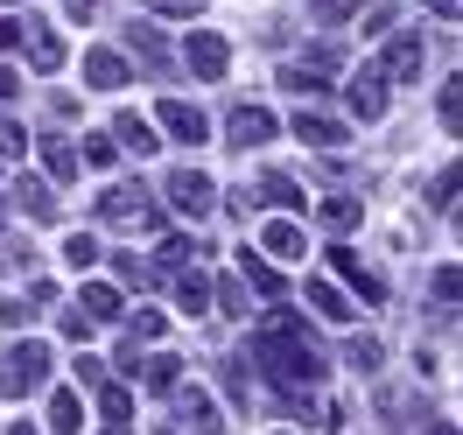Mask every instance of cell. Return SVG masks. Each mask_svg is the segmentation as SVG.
I'll use <instances>...</instances> for the list:
<instances>
[{
	"label": "cell",
	"mask_w": 463,
	"mask_h": 435,
	"mask_svg": "<svg viewBox=\"0 0 463 435\" xmlns=\"http://www.w3.org/2000/svg\"><path fill=\"white\" fill-rule=\"evenodd\" d=\"M435 302H442V309L457 302V267H435Z\"/></svg>",
	"instance_id": "42"
},
{
	"label": "cell",
	"mask_w": 463,
	"mask_h": 435,
	"mask_svg": "<svg viewBox=\"0 0 463 435\" xmlns=\"http://www.w3.org/2000/svg\"><path fill=\"white\" fill-rule=\"evenodd\" d=\"M127 78H134V71H127V57H119V50H91V57H85V85H91V91H119Z\"/></svg>",
	"instance_id": "18"
},
{
	"label": "cell",
	"mask_w": 463,
	"mask_h": 435,
	"mask_svg": "<svg viewBox=\"0 0 463 435\" xmlns=\"http://www.w3.org/2000/svg\"><path fill=\"white\" fill-rule=\"evenodd\" d=\"M63 337H71V345H85V337H91V317H85V309H71V317H63Z\"/></svg>",
	"instance_id": "43"
},
{
	"label": "cell",
	"mask_w": 463,
	"mask_h": 435,
	"mask_svg": "<svg viewBox=\"0 0 463 435\" xmlns=\"http://www.w3.org/2000/svg\"><path fill=\"white\" fill-rule=\"evenodd\" d=\"M274 134H281V119L267 113V106H253V99H246V106H232V119H225V141L239 147V155H246V147H260V141H274Z\"/></svg>",
	"instance_id": "5"
},
{
	"label": "cell",
	"mask_w": 463,
	"mask_h": 435,
	"mask_svg": "<svg viewBox=\"0 0 463 435\" xmlns=\"http://www.w3.org/2000/svg\"><path fill=\"white\" fill-rule=\"evenodd\" d=\"M127 345H155V337H162V330H169V317H162V309H127Z\"/></svg>",
	"instance_id": "32"
},
{
	"label": "cell",
	"mask_w": 463,
	"mask_h": 435,
	"mask_svg": "<svg viewBox=\"0 0 463 435\" xmlns=\"http://www.w3.org/2000/svg\"><path fill=\"white\" fill-rule=\"evenodd\" d=\"M43 379H50V351L43 345H7L0 351V393H7V401H29Z\"/></svg>",
	"instance_id": "3"
},
{
	"label": "cell",
	"mask_w": 463,
	"mask_h": 435,
	"mask_svg": "<svg viewBox=\"0 0 463 435\" xmlns=\"http://www.w3.org/2000/svg\"><path fill=\"white\" fill-rule=\"evenodd\" d=\"M141 358H147L141 345H119V358H113V365H119V379H141Z\"/></svg>",
	"instance_id": "41"
},
{
	"label": "cell",
	"mask_w": 463,
	"mask_h": 435,
	"mask_svg": "<svg viewBox=\"0 0 463 435\" xmlns=\"http://www.w3.org/2000/svg\"><path fill=\"white\" fill-rule=\"evenodd\" d=\"M190 260H197V239H183V232L155 239V267H162V274H175V267H190Z\"/></svg>",
	"instance_id": "28"
},
{
	"label": "cell",
	"mask_w": 463,
	"mask_h": 435,
	"mask_svg": "<svg viewBox=\"0 0 463 435\" xmlns=\"http://www.w3.org/2000/svg\"><path fill=\"white\" fill-rule=\"evenodd\" d=\"M317 218L330 225V232H351V225L365 218V203H358V197H323V203H317Z\"/></svg>",
	"instance_id": "31"
},
{
	"label": "cell",
	"mask_w": 463,
	"mask_h": 435,
	"mask_svg": "<svg viewBox=\"0 0 463 435\" xmlns=\"http://www.w3.org/2000/svg\"><path fill=\"white\" fill-rule=\"evenodd\" d=\"M429 14H442V22H457V0H429Z\"/></svg>",
	"instance_id": "49"
},
{
	"label": "cell",
	"mask_w": 463,
	"mask_h": 435,
	"mask_svg": "<svg viewBox=\"0 0 463 435\" xmlns=\"http://www.w3.org/2000/svg\"><path fill=\"white\" fill-rule=\"evenodd\" d=\"M429 435H457V421H435V429H429Z\"/></svg>",
	"instance_id": "51"
},
{
	"label": "cell",
	"mask_w": 463,
	"mask_h": 435,
	"mask_svg": "<svg viewBox=\"0 0 463 435\" xmlns=\"http://www.w3.org/2000/svg\"><path fill=\"white\" fill-rule=\"evenodd\" d=\"M288 127H295V141H309V147H345V141H351V134H345V119L317 113V106H302Z\"/></svg>",
	"instance_id": "13"
},
{
	"label": "cell",
	"mask_w": 463,
	"mask_h": 435,
	"mask_svg": "<svg viewBox=\"0 0 463 435\" xmlns=\"http://www.w3.org/2000/svg\"><path fill=\"white\" fill-rule=\"evenodd\" d=\"M43 407H50V435H78V429H85V401H78V386H57Z\"/></svg>",
	"instance_id": "19"
},
{
	"label": "cell",
	"mask_w": 463,
	"mask_h": 435,
	"mask_svg": "<svg viewBox=\"0 0 463 435\" xmlns=\"http://www.w3.org/2000/svg\"><path fill=\"white\" fill-rule=\"evenodd\" d=\"M393 29V7H386V0H373V7H365V35H386Z\"/></svg>",
	"instance_id": "40"
},
{
	"label": "cell",
	"mask_w": 463,
	"mask_h": 435,
	"mask_svg": "<svg viewBox=\"0 0 463 435\" xmlns=\"http://www.w3.org/2000/svg\"><path fill=\"white\" fill-rule=\"evenodd\" d=\"M435 211H457V169L435 175Z\"/></svg>",
	"instance_id": "39"
},
{
	"label": "cell",
	"mask_w": 463,
	"mask_h": 435,
	"mask_svg": "<svg viewBox=\"0 0 463 435\" xmlns=\"http://www.w3.org/2000/svg\"><path fill=\"white\" fill-rule=\"evenodd\" d=\"M435 113H442V127H457V78L442 85V99H435Z\"/></svg>",
	"instance_id": "44"
},
{
	"label": "cell",
	"mask_w": 463,
	"mask_h": 435,
	"mask_svg": "<svg viewBox=\"0 0 463 435\" xmlns=\"http://www.w3.org/2000/svg\"><path fill=\"white\" fill-rule=\"evenodd\" d=\"M379 358H386L379 337H351V365H358V373H379Z\"/></svg>",
	"instance_id": "37"
},
{
	"label": "cell",
	"mask_w": 463,
	"mask_h": 435,
	"mask_svg": "<svg viewBox=\"0 0 463 435\" xmlns=\"http://www.w3.org/2000/svg\"><path fill=\"white\" fill-rule=\"evenodd\" d=\"M175 309H183V317H203V309H211V281H203V274H175Z\"/></svg>",
	"instance_id": "30"
},
{
	"label": "cell",
	"mask_w": 463,
	"mask_h": 435,
	"mask_svg": "<svg viewBox=\"0 0 463 435\" xmlns=\"http://www.w3.org/2000/svg\"><path fill=\"white\" fill-rule=\"evenodd\" d=\"M373 71H379V78H421V35L401 29L393 43H386V57H379Z\"/></svg>",
	"instance_id": "11"
},
{
	"label": "cell",
	"mask_w": 463,
	"mask_h": 435,
	"mask_svg": "<svg viewBox=\"0 0 463 435\" xmlns=\"http://www.w3.org/2000/svg\"><path fill=\"white\" fill-rule=\"evenodd\" d=\"M78 309H85L91 323H119L127 317V295H119L113 281H85V288H78Z\"/></svg>",
	"instance_id": "16"
},
{
	"label": "cell",
	"mask_w": 463,
	"mask_h": 435,
	"mask_svg": "<svg viewBox=\"0 0 463 435\" xmlns=\"http://www.w3.org/2000/svg\"><path fill=\"white\" fill-rule=\"evenodd\" d=\"M386 78L379 71H365V78H351V119H386Z\"/></svg>",
	"instance_id": "17"
},
{
	"label": "cell",
	"mask_w": 463,
	"mask_h": 435,
	"mask_svg": "<svg viewBox=\"0 0 463 435\" xmlns=\"http://www.w3.org/2000/svg\"><path fill=\"white\" fill-rule=\"evenodd\" d=\"M211 295H218V309H225V317H246V309H253V302H246V281H239V274L211 281Z\"/></svg>",
	"instance_id": "33"
},
{
	"label": "cell",
	"mask_w": 463,
	"mask_h": 435,
	"mask_svg": "<svg viewBox=\"0 0 463 435\" xmlns=\"http://www.w3.org/2000/svg\"><path fill=\"white\" fill-rule=\"evenodd\" d=\"M239 281L260 295V302H281V295H288V281L274 274V260H260V246H246V253H239Z\"/></svg>",
	"instance_id": "12"
},
{
	"label": "cell",
	"mask_w": 463,
	"mask_h": 435,
	"mask_svg": "<svg viewBox=\"0 0 463 435\" xmlns=\"http://www.w3.org/2000/svg\"><path fill=\"white\" fill-rule=\"evenodd\" d=\"M162 435H225V429H218V414H211L203 393H175V414L162 421Z\"/></svg>",
	"instance_id": "9"
},
{
	"label": "cell",
	"mask_w": 463,
	"mask_h": 435,
	"mask_svg": "<svg viewBox=\"0 0 463 435\" xmlns=\"http://www.w3.org/2000/svg\"><path fill=\"white\" fill-rule=\"evenodd\" d=\"M155 14H203V0H147Z\"/></svg>",
	"instance_id": "45"
},
{
	"label": "cell",
	"mask_w": 463,
	"mask_h": 435,
	"mask_svg": "<svg viewBox=\"0 0 463 435\" xmlns=\"http://www.w3.org/2000/svg\"><path fill=\"white\" fill-rule=\"evenodd\" d=\"M169 203L183 211V218H203V211L218 203V190H211V175H203V169H175L169 175Z\"/></svg>",
	"instance_id": "8"
},
{
	"label": "cell",
	"mask_w": 463,
	"mask_h": 435,
	"mask_svg": "<svg viewBox=\"0 0 463 435\" xmlns=\"http://www.w3.org/2000/svg\"><path fill=\"white\" fill-rule=\"evenodd\" d=\"M99 225H141V232L162 239V203L147 183H113L106 197H99Z\"/></svg>",
	"instance_id": "2"
},
{
	"label": "cell",
	"mask_w": 463,
	"mask_h": 435,
	"mask_svg": "<svg viewBox=\"0 0 463 435\" xmlns=\"http://www.w3.org/2000/svg\"><path fill=\"white\" fill-rule=\"evenodd\" d=\"M253 197H260L274 218H295V211H302V183H295L288 169H274V175H260V190H253Z\"/></svg>",
	"instance_id": "15"
},
{
	"label": "cell",
	"mask_w": 463,
	"mask_h": 435,
	"mask_svg": "<svg viewBox=\"0 0 463 435\" xmlns=\"http://www.w3.org/2000/svg\"><path fill=\"white\" fill-rule=\"evenodd\" d=\"M225 393H232L239 407L253 401V386H246V365H239V358H225Z\"/></svg>",
	"instance_id": "38"
},
{
	"label": "cell",
	"mask_w": 463,
	"mask_h": 435,
	"mask_svg": "<svg viewBox=\"0 0 463 435\" xmlns=\"http://www.w3.org/2000/svg\"><path fill=\"white\" fill-rule=\"evenodd\" d=\"M302 302H309L317 317H330V323H351V317H358V302H351V295L337 288V281H317V274L302 281Z\"/></svg>",
	"instance_id": "14"
},
{
	"label": "cell",
	"mask_w": 463,
	"mask_h": 435,
	"mask_svg": "<svg viewBox=\"0 0 463 435\" xmlns=\"http://www.w3.org/2000/svg\"><path fill=\"white\" fill-rule=\"evenodd\" d=\"M50 295H57L50 281H35L29 295H7V302H0V317H7V323H35L43 309H50Z\"/></svg>",
	"instance_id": "27"
},
{
	"label": "cell",
	"mask_w": 463,
	"mask_h": 435,
	"mask_svg": "<svg viewBox=\"0 0 463 435\" xmlns=\"http://www.w3.org/2000/svg\"><path fill=\"white\" fill-rule=\"evenodd\" d=\"M155 119H162V127H169V141H183V147H203V134H211V119H203L190 99H162Z\"/></svg>",
	"instance_id": "7"
},
{
	"label": "cell",
	"mask_w": 463,
	"mask_h": 435,
	"mask_svg": "<svg viewBox=\"0 0 463 435\" xmlns=\"http://www.w3.org/2000/svg\"><path fill=\"white\" fill-rule=\"evenodd\" d=\"M7 435H43V429H35V421H14V429H7Z\"/></svg>",
	"instance_id": "50"
},
{
	"label": "cell",
	"mask_w": 463,
	"mask_h": 435,
	"mask_svg": "<svg viewBox=\"0 0 463 435\" xmlns=\"http://www.w3.org/2000/svg\"><path fill=\"white\" fill-rule=\"evenodd\" d=\"M99 414H106V429H127V421H134V386H127V379H113V386H99Z\"/></svg>",
	"instance_id": "23"
},
{
	"label": "cell",
	"mask_w": 463,
	"mask_h": 435,
	"mask_svg": "<svg viewBox=\"0 0 463 435\" xmlns=\"http://www.w3.org/2000/svg\"><path fill=\"white\" fill-rule=\"evenodd\" d=\"M78 162H85V169H113V162H119L113 134H91V141H85V155H78Z\"/></svg>",
	"instance_id": "35"
},
{
	"label": "cell",
	"mask_w": 463,
	"mask_h": 435,
	"mask_svg": "<svg viewBox=\"0 0 463 435\" xmlns=\"http://www.w3.org/2000/svg\"><path fill=\"white\" fill-rule=\"evenodd\" d=\"M127 43H134V50H141V63H147V71H155V78H169V43H162V35H155V29H147V22H134V29H127Z\"/></svg>",
	"instance_id": "25"
},
{
	"label": "cell",
	"mask_w": 463,
	"mask_h": 435,
	"mask_svg": "<svg viewBox=\"0 0 463 435\" xmlns=\"http://www.w3.org/2000/svg\"><path fill=\"white\" fill-rule=\"evenodd\" d=\"M330 267H337V274H345V281H351V295H358V302H373V309H379V302H386V274H379L373 260H358V253H351L345 239L330 246Z\"/></svg>",
	"instance_id": "4"
},
{
	"label": "cell",
	"mask_w": 463,
	"mask_h": 435,
	"mask_svg": "<svg viewBox=\"0 0 463 435\" xmlns=\"http://www.w3.org/2000/svg\"><path fill=\"white\" fill-rule=\"evenodd\" d=\"M113 147H134V155H155V147H162V134H155V127H147L141 113H119V119H113Z\"/></svg>",
	"instance_id": "22"
},
{
	"label": "cell",
	"mask_w": 463,
	"mask_h": 435,
	"mask_svg": "<svg viewBox=\"0 0 463 435\" xmlns=\"http://www.w3.org/2000/svg\"><path fill=\"white\" fill-rule=\"evenodd\" d=\"M267 253H274V260H302V253H309V239H302V225H295V218H267Z\"/></svg>",
	"instance_id": "20"
},
{
	"label": "cell",
	"mask_w": 463,
	"mask_h": 435,
	"mask_svg": "<svg viewBox=\"0 0 463 435\" xmlns=\"http://www.w3.org/2000/svg\"><path fill=\"white\" fill-rule=\"evenodd\" d=\"M253 365H260V379H274L281 393H309L323 379V351L317 337H309V323L295 317V309H274V317L260 323V345L246 351Z\"/></svg>",
	"instance_id": "1"
},
{
	"label": "cell",
	"mask_w": 463,
	"mask_h": 435,
	"mask_svg": "<svg viewBox=\"0 0 463 435\" xmlns=\"http://www.w3.org/2000/svg\"><path fill=\"white\" fill-rule=\"evenodd\" d=\"M63 260H71V267H78V274H91V267H99V239H63Z\"/></svg>",
	"instance_id": "36"
},
{
	"label": "cell",
	"mask_w": 463,
	"mask_h": 435,
	"mask_svg": "<svg viewBox=\"0 0 463 435\" xmlns=\"http://www.w3.org/2000/svg\"><path fill=\"white\" fill-rule=\"evenodd\" d=\"M35 155H43V175H50V183H71V175H78V147L57 141V134H43V141H35Z\"/></svg>",
	"instance_id": "21"
},
{
	"label": "cell",
	"mask_w": 463,
	"mask_h": 435,
	"mask_svg": "<svg viewBox=\"0 0 463 435\" xmlns=\"http://www.w3.org/2000/svg\"><path fill=\"white\" fill-rule=\"evenodd\" d=\"M22 29H29V22H14V14H0V50H14V43H22Z\"/></svg>",
	"instance_id": "47"
},
{
	"label": "cell",
	"mask_w": 463,
	"mask_h": 435,
	"mask_svg": "<svg viewBox=\"0 0 463 435\" xmlns=\"http://www.w3.org/2000/svg\"><path fill=\"white\" fill-rule=\"evenodd\" d=\"M183 63H190V78H203V85H211V78H225L232 43H225V35H211V29H197L190 43H183Z\"/></svg>",
	"instance_id": "6"
},
{
	"label": "cell",
	"mask_w": 463,
	"mask_h": 435,
	"mask_svg": "<svg viewBox=\"0 0 463 435\" xmlns=\"http://www.w3.org/2000/svg\"><path fill=\"white\" fill-rule=\"evenodd\" d=\"M14 203H22V218H35V225H50V218H57V197H50L35 175H22V183H14Z\"/></svg>",
	"instance_id": "26"
},
{
	"label": "cell",
	"mask_w": 463,
	"mask_h": 435,
	"mask_svg": "<svg viewBox=\"0 0 463 435\" xmlns=\"http://www.w3.org/2000/svg\"><path fill=\"white\" fill-rule=\"evenodd\" d=\"M78 379H85V386H99V379H106V365H99L91 351H78Z\"/></svg>",
	"instance_id": "46"
},
{
	"label": "cell",
	"mask_w": 463,
	"mask_h": 435,
	"mask_svg": "<svg viewBox=\"0 0 463 435\" xmlns=\"http://www.w3.org/2000/svg\"><path fill=\"white\" fill-rule=\"evenodd\" d=\"M330 78H337V57H330V50L281 63V85H288V91H330Z\"/></svg>",
	"instance_id": "10"
},
{
	"label": "cell",
	"mask_w": 463,
	"mask_h": 435,
	"mask_svg": "<svg viewBox=\"0 0 463 435\" xmlns=\"http://www.w3.org/2000/svg\"><path fill=\"white\" fill-rule=\"evenodd\" d=\"M22 155H29V127L0 113V162H22Z\"/></svg>",
	"instance_id": "34"
},
{
	"label": "cell",
	"mask_w": 463,
	"mask_h": 435,
	"mask_svg": "<svg viewBox=\"0 0 463 435\" xmlns=\"http://www.w3.org/2000/svg\"><path fill=\"white\" fill-rule=\"evenodd\" d=\"M22 43H29V57L43 63V71H57V63H63V35L57 29H43V22H35V29H22Z\"/></svg>",
	"instance_id": "29"
},
{
	"label": "cell",
	"mask_w": 463,
	"mask_h": 435,
	"mask_svg": "<svg viewBox=\"0 0 463 435\" xmlns=\"http://www.w3.org/2000/svg\"><path fill=\"white\" fill-rule=\"evenodd\" d=\"M141 379H147V393H175V386H183V358H175V351H155V358H141Z\"/></svg>",
	"instance_id": "24"
},
{
	"label": "cell",
	"mask_w": 463,
	"mask_h": 435,
	"mask_svg": "<svg viewBox=\"0 0 463 435\" xmlns=\"http://www.w3.org/2000/svg\"><path fill=\"white\" fill-rule=\"evenodd\" d=\"M14 91H22V71H7V63H0V106H7Z\"/></svg>",
	"instance_id": "48"
}]
</instances>
